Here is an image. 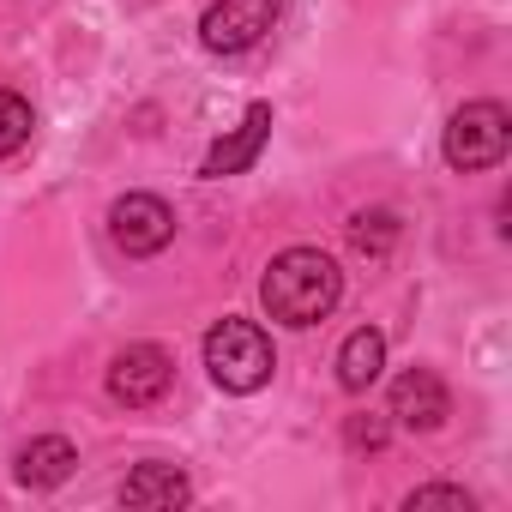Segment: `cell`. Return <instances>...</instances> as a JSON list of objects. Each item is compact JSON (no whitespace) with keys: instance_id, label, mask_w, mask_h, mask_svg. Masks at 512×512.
Instances as JSON below:
<instances>
[{"instance_id":"6da1fadb","label":"cell","mask_w":512,"mask_h":512,"mask_svg":"<svg viewBox=\"0 0 512 512\" xmlns=\"http://www.w3.org/2000/svg\"><path fill=\"white\" fill-rule=\"evenodd\" d=\"M344 296V272L320 247H284L260 278V302L284 326H320Z\"/></svg>"},{"instance_id":"7a4b0ae2","label":"cell","mask_w":512,"mask_h":512,"mask_svg":"<svg viewBox=\"0 0 512 512\" xmlns=\"http://www.w3.org/2000/svg\"><path fill=\"white\" fill-rule=\"evenodd\" d=\"M205 368H211V380L223 386V392H235V398H247V392H260L266 380H272V368H278V350H272V338H266V326H253V320H217L211 332H205Z\"/></svg>"},{"instance_id":"3957f363","label":"cell","mask_w":512,"mask_h":512,"mask_svg":"<svg viewBox=\"0 0 512 512\" xmlns=\"http://www.w3.org/2000/svg\"><path fill=\"white\" fill-rule=\"evenodd\" d=\"M440 151H446V163H452L458 175L494 169V163L512 151V115H506V103H494V97H476V103H464V109L446 121V139H440Z\"/></svg>"},{"instance_id":"277c9868","label":"cell","mask_w":512,"mask_h":512,"mask_svg":"<svg viewBox=\"0 0 512 512\" xmlns=\"http://www.w3.org/2000/svg\"><path fill=\"white\" fill-rule=\"evenodd\" d=\"M109 241L127 253V260H151L175 241V211L157 193H121L109 205Z\"/></svg>"},{"instance_id":"5b68a950","label":"cell","mask_w":512,"mask_h":512,"mask_svg":"<svg viewBox=\"0 0 512 512\" xmlns=\"http://www.w3.org/2000/svg\"><path fill=\"white\" fill-rule=\"evenodd\" d=\"M278 13H284V0H217L199 19V43L211 55H241L278 25Z\"/></svg>"},{"instance_id":"8992f818","label":"cell","mask_w":512,"mask_h":512,"mask_svg":"<svg viewBox=\"0 0 512 512\" xmlns=\"http://www.w3.org/2000/svg\"><path fill=\"white\" fill-rule=\"evenodd\" d=\"M169 386H175V356L163 344H127L109 362V398L127 410H151Z\"/></svg>"},{"instance_id":"52a82bcc","label":"cell","mask_w":512,"mask_h":512,"mask_svg":"<svg viewBox=\"0 0 512 512\" xmlns=\"http://www.w3.org/2000/svg\"><path fill=\"white\" fill-rule=\"evenodd\" d=\"M392 416H398L404 428H416V434H434V428L452 416L446 380H440L434 368H404V374L392 380Z\"/></svg>"},{"instance_id":"ba28073f","label":"cell","mask_w":512,"mask_h":512,"mask_svg":"<svg viewBox=\"0 0 512 512\" xmlns=\"http://www.w3.org/2000/svg\"><path fill=\"white\" fill-rule=\"evenodd\" d=\"M266 139H272V103H253L247 115H241V127H229L211 151H205V163H199V175L205 181H223V175H241L253 157L266 151Z\"/></svg>"},{"instance_id":"9c48e42d","label":"cell","mask_w":512,"mask_h":512,"mask_svg":"<svg viewBox=\"0 0 512 512\" xmlns=\"http://www.w3.org/2000/svg\"><path fill=\"white\" fill-rule=\"evenodd\" d=\"M121 500L127 506H157V512H175V506H187L193 500V482L175 470V464H139L127 482H121Z\"/></svg>"},{"instance_id":"30bf717a","label":"cell","mask_w":512,"mask_h":512,"mask_svg":"<svg viewBox=\"0 0 512 512\" xmlns=\"http://www.w3.org/2000/svg\"><path fill=\"white\" fill-rule=\"evenodd\" d=\"M73 470H79V452H73L67 434H37V440L19 452V482H25V488H61Z\"/></svg>"},{"instance_id":"8fae6325","label":"cell","mask_w":512,"mask_h":512,"mask_svg":"<svg viewBox=\"0 0 512 512\" xmlns=\"http://www.w3.org/2000/svg\"><path fill=\"white\" fill-rule=\"evenodd\" d=\"M380 368H386V332L356 326V332L344 338V350H338V386H344V392H368V386L380 380Z\"/></svg>"},{"instance_id":"7c38bea8","label":"cell","mask_w":512,"mask_h":512,"mask_svg":"<svg viewBox=\"0 0 512 512\" xmlns=\"http://www.w3.org/2000/svg\"><path fill=\"white\" fill-rule=\"evenodd\" d=\"M31 127H37L31 103H25L19 91H0V157H13V151H25Z\"/></svg>"},{"instance_id":"4fadbf2b","label":"cell","mask_w":512,"mask_h":512,"mask_svg":"<svg viewBox=\"0 0 512 512\" xmlns=\"http://www.w3.org/2000/svg\"><path fill=\"white\" fill-rule=\"evenodd\" d=\"M392 241H398V217H392V211H362V217L350 223V247H356V253H374V260H380Z\"/></svg>"},{"instance_id":"5bb4252c","label":"cell","mask_w":512,"mask_h":512,"mask_svg":"<svg viewBox=\"0 0 512 512\" xmlns=\"http://www.w3.org/2000/svg\"><path fill=\"white\" fill-rule=\"evenodd\" d=\"M422 506H458V512H470L476 500H470L464 488H452V482H428V488L410 494V512H422Z\"/></svg>"},{"instance_id":"9a60e30c","label":"cell","mask_w":512,"mask_h":512,"mask_svg":"<svg viewBox=\"0 0 512 512\" xmlns=\"http://www.w3.org/2000/svg\"><path fill=\"white\" fill-rule=\"evenodd\" d=\"M344 440H350L356 452H362V446H368V452H380V446H386V422H374V416H356Z\"/></svg>"}]
</instances>
